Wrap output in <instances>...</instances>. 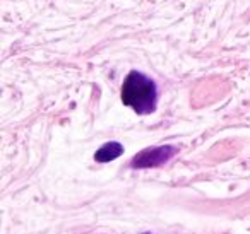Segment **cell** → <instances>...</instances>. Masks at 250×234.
Masks as SVG:
<instances>
[{"mask_svg": "<svg viewBox=\"0 0 250 234\" xmlns=\"http://www.w3.org/2000/svg\"><path fill=\"white\" fill-rule=\"evenodd\" d=\"M158 91L154 80L132 70L122 86V103L130 106L137 115H149L156 110Z\"/></svg>", "mask_w": 250, "mask_h": 234, "instance_id": "1", "label": "cell"}, {"mask_svg": "<svg viewBox=\"0 0 250 234\" xmlns=\"http://www.w3.org/2000/svg\"><path fill=\"white\" fill-rule=\"evenodd\" d=\"M177 152V147L173 145H161V147L146 149V151L139 152L136 157L132 159V168L136 169H146V168H156L165 162H168Z\"/></svg>", "mask_w": 250, "mask_h": 234, "instance_id": "2", "label": "cell"}, {"mask_svg": "<svg viewBox=\"0 0 250 234\" xmlns=\"http://www.w3.org/2000/svg\"><path fill=\"white\" fill-rule=\"evenodd\" d=\"M122 154H124V145L118 144V142H108V144L101 145L98 149L96 154H94V159L98 162H110Z\"/></svg>", "mask_w": 250, "mask_h": 234, "instance_id": "3", "label": "cell"}, {"mask_svg": "<svg viewBox=\"0 0 250 234\" xmlns=\"http://www.w3.org/2000/svg\"><path fill=\"white\" fill-rule=\"evenodd\" d=\"M146 234H149V233H146Z\"/></svg>", "mask_w": 250, "mask_h": 234, "instance_id": "4", "label": "cell"}]
</instances>
